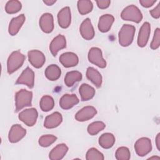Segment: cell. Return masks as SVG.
I'll use <instances>...</instances> for the list:
<instances>
[{
  "mask_svg": "<svg viewBox=\"0 0 160 160\" xmlns=\"http://www.w3.org/2000/svg\"><path fill=\"white\" fill-rule=\"evenodd\" d=\"M39 26L44 32H51L54 29V20L52 15L48 12L43 14L39 19Z\"/></svg>",
  "mask_w": 160,
  "mask_h": 160,
  "instance_id": "7c38bea8",
  "label": "cell"
},
{
  "mask_svg": "<svg viewBox=\"0 0 160 160\" xmlns=\"http://www.w3.org/2000/svg\"><path fill=\"white\" fill-rule=\"evenodd\" d=\"M79 100L76 94H64L59 100V105L63 109H69L78 104Z\"/></svg>",
  "mask_w": 160,
  "mask_h": 160,
  "instance_id": "ac0fdd59",
  "label": "cell"
},
{
  "mask_svg": "<svg viewBox=\"0 0 160 160\" xmlns=\"http://www.w3.org/2000/svg\"><path fill=\"white\" fill-rule=\"evenodd\" d=\"M97 5L100 9H106L109 7L110 5L111 1L109 0H103V1H96Z\"/></svg>",
  "mask_w": 160,
  "mask_h": 160,
  "instance_id": "8d00e7d4",
  "label": "cell"
},
{
  "mask_svg": "<svg viewBox=\"0 0 160 160\" xmlns=\"http://www.w3.org/2000/svg\"><path fill=\"white\" fill-rule=\"evenodd\" d=\"M160 45V29L157 28L154 33L153 38L151 41L150 47L152 49H156L159 47Z\"/></svg>",
  "mask_w": 160,
  "mask_h": 160,
  "instance_id": "e575fe53",
  "label": "cell"
},
{
  "mask_svg": "<svg viewBox=\"0 0 160 160\" xmlns=\"http://www.w3.org/2000/svg\"><path fill=\"white\" fill-rule=\"evenodd\" d=\"M28 56L29 62L36 68H41L46 61L44 54L38 50L29 51L28 53Z\"/></svg>",
  "mask_w": 160,
  "mask_h": 160,
  "instance_id": "9c48e42d",
  "label": "cell"
},
{
  "mask_svg": "<svg viewBox=\"0 0 160 160\" xmlns=\"http://www.w3.org/2000/svg\"><path fill=\"white\" fill-rule=\"evenodd\" d=\"M156 144L158 149L160 151V133H158L156 138Z\"/></svg>",
  "mask_w": 160,
  "mask_h": 160,
  "instance_id": "f35d334b",
  "label": "cell"
},
{
  "mask_svg": "<svg viewBox=\"0 0 160 160\" xmlns=\"http://www.w3.org/2000/svg\"><path fill=\"white\" fill-rule=\"evenodd\" d=\"M106 127L105 124L102 121H95L90 124L88 127V132L91 135H96L98 132L103 130Z\"/></svg>",
  "mask_w": 160,
  "mask_h": 160,
  "instance_id": "f546056e",
  "label": "cell"
},
{
  "mask_svg": "<svg viewBox=\"0 0 160 160\" xmlns=\"http://www.w3.org/2000/svg\"><path fill=\"white\" fill-rule=\"evenodd\" d=\"M79 92L82 101H88L92 99L95 95V89L93 87L88 84H82L79 89Z\"/></svg>",
  "mask_w": 160,
  "mask_h": 160,
  "instance_id": "cb8c5ba5",
  "label": "cell"
},
{
  "mask_svg": "<svg viewBox=\"0 0 160 160\" xmlns=\"http://www.w3.org/2000/svg\"><path fill=\"white\" fill-rule=\"evenodd\" d=\"M26 134V130L19 124H14L11 126L9 134L8 139L9 142L16 143L22 139Z\"/></svg>",
  "mask_w": 160,
  "mask_h": 160,
  "instance_id": "30bf717a",
  "label": "cell"
},
{
  "mask_svg": "<svg viewBox=\"0 0 160 160\" xmlns=\"http://www.w3.org/2000/svg\"><path fill=\"white\" fill-rule=\"evenodd\" d=\"M43 2L47 6H51L54 3H55L56 2V0H46V1H43Z\"/></svg>",
  "mask_w": 160,
  "mask_h": 160,
  "instance_id": "ab89813d",
  "label": "cell"
},
{
  "mask_svg": "<svg viewBox=\"0 0 160 160\" xmlns=\"http://www.w3.org/2000/svg\"><path fill=\"white\" fill-rule=\"evenodd\" d=\"M59 62L65 68H70L76 66L78 64L79 58L75 53L67 52L60 56Z\"/></svg>",
  "mask_w": 160,
  "mask_h": 160,
  "instance_id": "2e32d148",
  "label": "cell"
},
{
  "mask_svg": "<svg viewBox=\"0 0 160 160\" xmlns=\"http://www.w3.org/2000/svg\"><path fill=\"white\" fill-rule=\"evenodd\" d=\"M114 21V18L111 14H106L101 16L98 22L99 30L102 32H106L109 31Z\"/></svg>",
  "mask_w": 160,
  "mask_h": 160,
  "instance_id": "44dd1931",
  "label": "cell"
},
{
  "mask_svg": "<svg viewBox=\"0 0 160 160\" xmlns=\"http://www.w3.org/2000/svg\"><path fill=\"white\" fill-rule=\"evenodd\" d=\"M66 47V38L63 35L59 34L55 37L49 45V50L51 54L56 56L59 51Z\"/></svg>",
  "mask_w": 160,
  "mask_h": 160,
  "instance_id": "9a60e30c",
  "label": "cell"
},
{
  "mask_svg": "<svg viewBox=\"0 0 160 160\" xmlns=\"http://www.w3.org/2000/svg\"><path fill=\"white\" fill-rule=\"evenodd\" d=\"M54 106L53 98L50 96H44L40 101V108L44 112H48L51 110Z\"/></svg>",
  "mask_w": 160,
  "mask_h": 160,
  "instance_id": "83f0119b",
  "label": "cell"
},
{
  "mask_svg": "<svg viewBox=\"0 0 160 160\" xmlns=\"http://www.w3.org/2000/svg\"><path fill=\"white\" fill-rule=\"evenodd\" d=\"M68 151V148L65 144H58L51 151L49 158L51 160H60L64 157Z\"/></svg>",
  "mask_w": 160,
  "mask_h": 160,
  "instance_id": "7402d4cb",
  "label": "cell"
},
{
  "mask_svg": "<svg viewBox=\"0 0 160 160\" xmlns=\"http://www.w3.org/2000/svg\"><path fill=\"white\" fill-rule=\"evenodd\" d=\"M80 33L86 40H91L94 38L95 32L90 19L86 18L82 21L80 26Z\"/></svg>",
  "mask_w": 160,
  "mask_h": 160,
  "instance_id": "4fadbf2b",
  "label": "cell"
},
{
  "mask_svg": "<svg viewBox=\"0 0 160 160\" xmlns=\"http://www.w3.org/2000/svg\"><path fill=\"white\" fill-rule=\"evenodd\" d=\"M86 77L97 88H100L102 84V78L100 72L92 67H89L86 71Z\"/></svg>",
  "mask_w": 160,
  "mask_h": 160,
  "instance_id": "603a6c76",
  "label": "cell"
},
{
  "mask_svg": "<svg viewBox=\"0 0 160 160\" xmlns=\"http://www.w3.org/2000/svg\"><path fill=\"white\" fill-rule=\"evenodd\" d=\"M136 28L130 24H124L118 34L119 42L121 46L126 47L129 46L134 39Z\"/></svg>",
  "mask_w": 160,
  "mask_h": 160,
  "instance_id": "6da1fadb",
  "label": "cell"
},
{
  "mask_svg": "<svg viewBox=\"0 0 160 160\" xmlns=\"http://www.w3.org/2000/svg\"><path fill=\"white\" fill-rule=\"evenodd\" d=\"M21 3L19 1H9L6 4L5 10L8 14H14L21 10Z\"/></svg>",
  "mask_w": 160,
  "mask_h": 160,
  "instance_id": "4dcf8cb0",
  "label": "cell"
},
{
  "mask_svg": "<svg viewBox=\"0 0 160 160\" xmlns=\"http://www.w3.org/2000/svg\"><path fill=\"white\" fill-rule=\"evenodd\" d=\"M115 156L118 160H128L130 159L131 154L128 148L122 146L116 150Z\"/></svg>",
  "mask_w": 160,
  "mask_h": 160,
  "instance_id": "d6a6232c",
  "label": "cell"
},
{
  "mask_svg": "<svg viewBox=\"0 0 160 160\" xmlns=\"http://www.w3.org/2000/svg\"><path fill=\"white\" fill-rule=\"evenodd\" d=\"M82 74L78 71H72L66 73L64 78V83L68 87H71L76 82L82 79Z\"/></svg>",
  "mask_w": 160,
  "mask_h": 160,
  "instance_id": "4316f807",
  "label": "cell"
},
{
  "mask_svg": "<svg viewBox=\"0 0 160 160\" xmlns=\"http://www.w3.org/2000/svg\"><path fill=\"white\" fill-rule=\"evenodd\" d=\"M86 159L87 160H103L104 155L94 148H90L86 152Z\"/></svg>",
  "mask_w": 160,
  "mask_h": 160,
  "instance_id": "1f68e13d",
  "label": "cell"
},
{
  "mask_svg": "<svg viewBox=\"0 0 160 160\" xmlns=\"http://www.w3.org/2000/svg\"><path fill=\"white\" fill-rule=\"evenodd\" d=\"M156 2V0H140L139 1V3L141 4L142 6H143L144 8L151 7Z\"/></svg>",
  "mask_w": 160,
  "mask_h": 160,
  "instance_id": "74e56055",
  "label": "cell"
},
{
  "mask_svg": "<svg viewBox=\"0 0 160 160\" xmlns=\"http://www.w3.org/2000/svg\"><path fill=\"white\" fill-rule=\"evenodd\" d=\"M88 59L90 62L96 65L100 68H104L106 66V62L102 57L101 49L93 47L91 48L88 52Z\"/></svg>",
  "mask_w": 160,
  "mask_h": 160,
  "instance_id": "52a82bcc",
  "label": "cell"
},
{
  "mask_svg": "<svg viewBox=\"0 0 160 160\" xmlns=\"http://www.w3.org/2000/svg\"><path fill=\"white\" fill-rule=\"evenodd\" d=\"M134 149L136 154L139 156L142 157L147 155L152 150V144L150 139L141 138L138 139L134 144Z\"/></svg>",
  "mask_w": 160,
  "mask_h": 160,
  "instance_id": "8992f818",
  "label": "cell"
},
{
  "mask_svg": "<svg viewBox=\"0 0 160 160\" xmlns=\"http://www.w3.org/2000/svg\"><path fill=\"white\" fill-rule=\"evenodd\" d=\"M32 92L26 89H21L16 93V112L19 111L24 107L32 105Z\"/></svg>",
  "mask_w": 160,
  "mask_h": 160,
  "instance_id": "3957f363",
  "label": "cell"
},
{
  "mask_svg": "<svg viewBox=\"0 0 160 160\" xmlns=\"http://www.w3.org/2000/svg\"><path fill=\"white\" fill-rule=\"evenodd\" d=\"M26 18L24 14H22L18 17L13 18L9 25L8 32L11 36H15L18 34L22 24L25 21Z\"/></svg>",
  "mask_w": 160,
  "mask_h": 160,
  "instance_id": "ffe728a7",
  "label": "cell"
},
{
  "mask_svg": "<svg viewBox=\"0 0 160 160\" xmlns=\"http://www.w3.org/2000/svg\"><path fill=\"white\" fill-rule=\"evenodd\" d=\"M58 21L60 27L67 28L69 26L71 21V9L69 7L63 8L58 14Z\"/></svg>",
  "mask_w": 160,
  "mask_h": 160,
  "instance_id": "e0dca14e",
  "label": "cell"
},
{
  "mask_svg": "<svg viewBox=\"0 0 160 160\" xmlns=\"http://www.w3.org/2000/svg\"><path fill=\"white\" fill-rule=\"evenodd\" d=\"M151 16L155 19H158L160 17V2L154 9L149 11Z\"/></svg>",
  "mask_w": 160,
  "mask_h": 160,
  "instance_id": "d590c367",
  "label": "cell"
},
{
  "mask_svg": "<svg viewBox=\"0 0 160 160\" xmlns=\"http://www.w3.org/2000/svg\"><path fill=\"white\" fill-rule=\"evenodd\" d=\"M93 8L92 3L88 0H80L78 1V9L79 12L82 15L89 13Z\"/></svg>",
  "mask_w": 160,
  "mask_h": 160,
  "instance_id": "f1b7e54d",
  "label": "cell"
},
{
  "mask_svg": "<svg viewBox=\"0 0 160 160\" xmlns=\"http://www.w3.org/2000/svg\"><path fill=\"white\" fill-rule=\"evenodd\" d=\"M121 18L124 21H130L139 23L142 19V14L137 6L130 5L122 10L121 13Z\"/></svg>",
  "mask_w": 160,
  "mask_h": 160,
  "instance_id": "277c9868",
  "label": "cell"
},
{
  "mask_svg": "<svg viewBox=\"0 0 160 160\" xmlns=\"http://www.w3.org/2000/svg\"><path fill=\"white\" fill-rule=\"evenodd\" d=\"M115 141V137L112 134L106 132L99 137V144L104 149H109L113 146Z\"/></svg>",
  "mask_w": 160,
  "mask_h": 160,
  "instance_id": "d4e9b609",
  "label": "cell"
},
{
  "mask_svg": "<svg viewBox=\"0 0 160 160\" xmlns=\"http://www.w3.org/2000/svg\"><path fill=\"white\" fill-rule=\"evenodd\" d=\"M61 74L60 68L56 64H51L45 70V76L50 81H56Z\"/></svg>",
  "mask_w": 160,
  "mask_h": 160,
  "instance_id": "484cf974",
  "label": "cell"
},
{
  "mask_svg": "<svg viewBox=\"0 0 160 160\" xmlns=\"http://www.w3.org/2000/svg\"><path fill=\"white\" fill-rule=\"evenodd\" d=\"M62 121V117L60 112H55L46 117L44 126L48 129L55 128L60 125Z\"/></svg>",
  "mask_w": 160,
  "mask_h": 160,
  "instance_id": "d6986e66",
  "label": "cell"
},
{
  "mask_svg": "<svg viewBox=\"0 0 160 160\" xmlns=\"http://www.w3.org/2000/svg\"><path fill=\"white\" fill-rule=\"evenodd\" d=\"M26 59L25 56L19 51H13L7 61V71L11 74L20 68Z\"/></svg>",
  "mask_w": 160,
  "mask_h": 160,
  "instance_id": "7a4b0ae2",
  "label": "cell"
},
{
  "mask_svg": "<svg viewBox=\"0 0 160 160\" xmlns=\"http://www.w3.org/2000/svg\"><path fill=\"white\" fill-rule=\"evenodd\" d=\"M151 32V26L148 22L143 23L140 28L138 37V45L139 47H144L149 40Z\"/></svg>",
  "mask_w": 160,
  "mask_h": 160,
  "instance_id": "5bb4252c",
  "label": "cell"
},
{
  "mask_svg": "<svg viewBox=\"0 0 160 160\" xmlns=\"http://www.w3.org/2000/svg\"><path fill=\"white\" fill-rule=\"evenodd\" d=\"M97 113V110L93 106H86L79 110L75 115V119L78 121L83 122L92 119Z\"/></svg>",
  "mask_w": 160,
  "mask_h": 160,
  "instance_id": "8fae6325",
  "label": "cell"
},
{
  "mask_svg": "<svg viewBox=\"0 0 160 160\" xmlns=\"http://www.w3.org/2000/svg\"><path fill=\"white\" fill-rule=\"evenodd\" d=\"M38 116V113L35 108L24 109L21 111L18 115L19 120L23 122L28 126H34L36 122Z\"/></svg>",
  "mask_w": 160,
  "mask_h": 160,
  "instance_id": "5b68a950",
  "label": "cell"
},
{
  "mask_svg": "<svg viewBox=\"0 0 160 160\" xmlns=\"http://www.w3.org/2000/svg\"><path fill=\"white\" fill-rule=\"evenodd\" d=\"M16 84H25L29 88H32L34 85V72L29 67H27L18 78Z\"/></svg>",
  "mask_w": 160,
  "mask_h": 160,
  "instance_id": "ba28073f",
  "label": "cell"
},
{
  "mask_svg": "<svg viewBox=\"0 0 160 160\" xmlns=\"http://www.w3.org/2000/svg\"><path fill=\"white\" fill-rule=\"evenodd\" d=\"M57 140V137L51 134L43 135L39 139V144L42 147H48Z\"/></svg>",
  "mask_w": 160,
  "mask_h": 160,
  "instance_id": "836d02e7",
  "label": "cell"
}]
</instances>
